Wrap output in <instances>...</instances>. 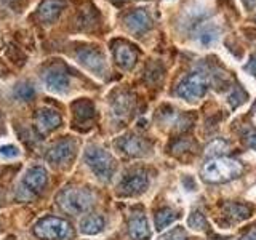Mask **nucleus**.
<instances>
[{
  "instance_id": "f3484780",
  "label": "nucleus",
  "mask_w": 256,
  "mask_h": 240,
  "mask_svg": "<svg viewBox=\"0 0 256 240\" xmlns=\"http://www.w3.org/2000/svg\"><path fill=\"white\" fill-rule=\"evenodd\" d=\"M62 5H64L62 0H45V2L40 5V10H38L40 20H44L48 24L56 21V18H58L62 10Z\"/></svg>"
},
{
  "instance_id": "a878e982",
  "label": "nucleus",
  "mask_w": 256,
  "mask_h": 240,
  "mask_svg": "<svg viewBox=\"0 0 256 240\" xmlns=\"http://www.w3.org/2000/svg\"><path fill=\"white\" fill-rule=\"evenodd\" d=\"M160 240H189V238H188L186 230H184L182 228H174L173 230L166 232L165 236H162Z\"/></svg>"
},
{
  "instance_id": "6ab92c4d",
  "label": "nucleus",
  "mask_w": 256,
  "mask_h": 240,
  "mask_svg": "<svg viewBox=\"0 0 256 240\" xmlns=\"http://www.w3.org/2000/svg\"><path fill=\"white\" fill-rule=\"evenodd\" d=\"M72 110H74V116L78 122H88L92 120L94 116V109L93 104L90 101H78L72 106Z\"/></svg>"
},
{
  "instance_id": "c85d7f7f",
  "label": "nucleus",
  "mask_w": 256,
  "mask_h": 240,
  "mask_svg": "<svg viewBox=\"0 0 256 240\" xmlns=\"http://www.w3.org/2000/svg\"><path fill=\"white\" fill-rule=\"evenodd\" d=\"M244 140L252 149H256V130L254 128H250V130H246L244 133Z\"/></svg>"
},
{
  "instance_id": "423d86ee",
  "label": "nucleus",
  "mask_w": 256,
  "mask_h": 240,
  "mask_svg": "<svg viewBox=\"0 0 256 240\" xmlns=\"http://www.w3.org/2000/svg\"><path fill=\"white\" fill-rule=\"evenodd\" d=\"M148 186H149L148 173L144 170H133V172H128L122 178V181L118 182L117 192H118V196H124V197H134V196L142 194V192L148 189Z\"/></svg>"
},
{
  "instance_id": "bb28decb",
  "label": "nucleus",
  "mask_w": 256,
  "mask_h": 240,
  "mask_svg": "<svg viewBox=\"0 0 256 240\" xmlns=\"http://www.w3.org/2000/svg\"><path fill=\"white\" fill-rule=\"evenodd\" d=\"M245 100H246V94H245V92L242 90V88H236L234 93L229 96V102H230L232 108H237L238 104H242Z\"/></svg>"
},
{
  "instance_id": "4be33fe9",
  "label": "nucleus",
  "mask_w": 256,
  "mask_h": 240,
  "mask_svg": "<svg viewBox=\"0 0 256 240\" xmlns=\"http://www.w3.org/2000/svg\"><path fill=\"white\" fill-rule=\"evenodd\" d=\"M188 224H189V228L196 229V230H204V229L208 228V222L205 220L204 213L198 212V210L192 212V214L189 216V220H188Z\"/></svg>"
},
{
  "instance_id": "ddd939ff",
  "label": "nucleus",
  "mask_w": 256,
  "mask_h": 240,
  "mask_svg": "<svg viewBox=\"0 0 256 240\" xmlns=\"http://www.w3.org/2000/svg\"><path fill=\"white\" fill-rule=\"evenodd\" d=\"M128 234L133 240H149L150 229L146 216L142 213H133L128 220Z\"/></svg>"
},
{
  "instance_id": "c756f323",
  "label": "nucleus",
  "mask_w": 256,
  "mask_h": 240,
  "mask_svg": "<svg viewBox=\"0 0 256 240\" xmlns=\"http://www.w3.org/2000/svg\"><path fill=\"white\" fill-rule=\"evenodd\" d=\"M245 69H246L248 72H250V74H253V76L256 77V54H253V56H252Z\"/></svg>"
},
{
  "instance_id": "2f4dec72",
  "label": "nucleus",
  "mask_w": 256,
  "mask_h": 240,
  "mask_svg": "<svg viewBox=\"0 0 256 240\" xmlns=\"http://www.w3.org/2000/svg\"><path fill=\"white\" fill-rule=\"evenodd\" d=\"M244 4L246 8H254L256 6V0H244Z\"/></svg>"
},
{
  "instance_id": "412c9836",
  "label": "nucleus",
  "mask_w": 256,
  "mask_h": 240,
  "mask_svg": "<svg viewBox=\"0 0 256 240\" xmlns=\"http://www.w3.org/2000/svg\"><path fill=\"white\" fill-rule=\"evenodd\" d=\"M176 220V213L172 210V208L168 206H164L160 208V210L156 212V216H154V221H156V228L158 230L165 229L166 226H170V224Z\"/></svg>"
},
{
  "instance_id": "cd10ccee",
  "label": "nucleus",
  "mask_w": 256,
  "mask_h": 240,
  "mask_svg": "<svg viewBox=\"0 0 256 240\" xmlns=\"http://www.w3.org/2000/svg\"><path fill=\"white\" fill-rule=\"evenodd\" d=\"M226 148H228V144L224 142V141H221V140H216V141H213L210 146L206 148V154L208 156H218V154H221L222 150H226Z\"/></svg>"
},
{
  "instance_id": "5701e85b",
  "label": "nucleus",
  "mask_w": 256,
  "mask_h": 240,
  "mask_svg": "<svg viewBox=\"0 0 256 240\" xmlns=\"http://www.w3.org/2000/svg\"><path fill=\"white\" fill-rule=\"evenodd\" d=\"M34 86L30 84H20L14 88V96L21 101H29L34 98Z\"/></svg>"
},
{
  "instance_id": "20e7f679",
  "label": "nucleus",
  "mask_w": 256,
  "mask_h": 240,
  "mask_svg": "<svg viewBox=\"0 0 256 240\" xmlns=\"http://www.w3.org/2000/svg\"><path fill=\"white\" fill-rule=\"evenodd\" d=\"M34 236L40 240H70L74 237V229L66 220L46 216L36 222Z\"/></svg>"
},
{
  "instance_id": "f8f14e48",
  "label": "nucleus",
  "mask_w": 256,
  "mask_h": 240,
  "mask_svg": "<svg viewBox=\"0 0 256 240\" xmlns=\"http://www.w3.org/2000/svg\"><path fill=\"white\" fill-rule=\"evenodd\" d=\"M61 125V116L53 109H40L36 114V128L40 134H48Z\"/></svg>"
},
{
  "instance_id": "473e14b6",
  "label": "nucleus",
  "mask_w": 256,
  "mask_h": 240,
  "mask_svg": "<svg viewBox=\"0 0 256 240\" xmlns=\"http://www.w3.org/2000/svg\"><path fill=\"white\" fill-rule=\"evenodd\" d=\"M4 205V196H2V192H0V206Z\"/></svg>"
},
{
  "instance_id": "4468645a",
  "label": "nucleus",
  "mask_w": 256,
  "mask_h": 240,
  "mask_svg": "<svg viewBox=\"0 0 256 240\" xmlns=\"http://www.w3.org/2000/svg\"><path fill=\"white\" fill-rule=\"evenodd\" d=\"M125 22L126 28L134 34H142L150 28V16L144 8H138V10H133L126 14Z\"/></svg>"
},
{
  "instance_id": "b1692460",
  "label": "nucleus",
  "mask_w": 256,
  "mask_h": 240,
  "mask_svg": "<svg viewBox=\"0 0 256 240\" xmlns=\"http://www.w3.org/2000/svg\"><path fill=\"white\" fill-rule=\"evenodd\" d=\"M20 156V149L14 146V144H4V146H0V157L2 158H16Z\"/></svg>"
},
{
  "instance_id": "f257e3e1",
  "label": "nucleus",
  "mask_w": 256,
  "mask_h": 240,
  "mask_svg": "<svg viewBox=\"0 0 256 240\" xmlns=\"http://www.w3.org/2000/svg\"><path fill=\"white\" fill-rule=\"evenodd\" d=\"M56 202L62 212L69 214H84L93 206L94 196L85 188L68 186L60 190V194L56 196Z\"/></svg>"
},
{
  "instance_id": "9b49d317",
  "label": "nucleus",
  "mask_w": 256,
  "mask_h": 240,
  "mask_svg": "<svg viewBox=\"0 0 256 240\" xmlns=\"http://www.w3.org/2000/svg\"><path fill=\"white\" fill-rule=\"evenodd\" d=\"M48 184V173L44 166H30L22 176V186H26L32 194L38 196Z\"/></svg>"
},
{
  "instance_id": "39448f33",
  "label": "nucleus",
  "mask_w": 256,
  "mask_h": 240,
  "mask_svg": "<svg viewBox=\"0 0 256 240\" xmlns=\"http://www.w3.org/2000/svg\"><path fill=\"white\" fill-rule=\"evenodd\" d=\"M208 80L202 72H192V74L184 77L178 88H176V94L188 101H196L206 93Z\"/></svg>"
},
{
  "instance_id": "7c9ffc66",
  "label": "nucleus",
  "mask_w": 256,
  "mask_h": 240,
  "mask_svg": "<svg viewBox=\"0 0 256 240\" xmlns=\"http://www.w3.org/2000/svg\"><path fill=\"white\" fill-rule=\"evenodd\" d=\"M240 240H256V226L252 228L248 232H245V234L242 236V238Z\"/></svg>"
},
{
  "instance_id": "f03ea898",
  "label": "nucleus",
  "mask_w": 256,
  "mask_h": 240,
  "mask_svg": "<svg viewBox=\"0 0 256 240\" xmlns=\"http://www.w3.org/2000/svg\"><path fill=\"white\" fill-rule=\"evenodd\" d=\"M244 172L242 164L237 162L234 158L228 157H216L212 158L210 162H206L202 168V176L208 182H228L236 180Z\"/></svg>"
},
{
  "instance_id": "6e6552de",
  "label": "nucleus",
  "mask_w": 256,
  "mask_h": 240,
  "mask_svg": "<svg viewBox=\"0 0 256 240\" xmlns=\"http://www.w3.org/2000/svg\"><path fill=\"white\" fill-rule=\"evenodd\" d=\"M76 142L72 140H61L54 144V146L48 150L46 162L53 166H62L70 164L76 157Z\"/></svg>"
},
{
  "instance_id": "1a4fd4ad",
  "label": "nucleus",
  "mask_w": 256,
  "mask_h": 240,
  "mask_svg": "<svg viewBox=\"0 0 256 240\" xmlns=\"http://www.w3.org/2000/svg\"><path fill=\"white\" fill-rule=\"evenodd\" d=\"M116 146L120 152L128 157H144L149 154V144L136 134H126L116 141Z\"/></svg>"
},
{
  "instance_id": "2eb2a0df",
  "label": "nucleus",
  "mask_w": 256,
  "mask_h": 240,
  "mask_svg": "<svg viewBox=\"0 0 256 240\" xmlns=\"http://www.w3.org/2000/svg\"><path fill=\"white\" fill-rule=\"evenodd\" d=\"M114 58H116V61L120 68L128 70L136 64V60H138V52L126 44H118L114 48Z\"/></svg>"
},
{
  "instance_id": "0eeeda50",
  "label": "nucleus",
  "mask_w": 256,
  "mask_h": 240,
  "mask_svg": "<svg viewBox=\"0 0 256 240\" xmlns=\"http://www.w3.org/2000/svg\"><path fill=\"white\" fill-rule=\"evenodd\" d=\"M42 80L48 92L54 94H64L69 88V76L64 68L61 66H50L44 70Z\"/></svg>"
},
{
  "instance_id": "aec40b11",
  "label": "nucleus",
  "mask_w": 256,
  "mask_h": 240,
  "mask_svg": "<svg viewBox=\"0 0 256 240\" xmlns=\"http://www.w3.org/2000/svg\"><path fill=\"white\" fill-rule=\"evenodd\" d=\"M133 106V101H132V96L122 93L117 96V100H114V104H112V109H114V114L118 117H126L130 114Z\"/></svg>"
},
{
  "instance_id": "a211bd4d",
  "label": "nucleus",
  "mask_w": 256,
  "mask_h": 240,
  "mask_svg": "<svg viewBox=\"0 0 256 240\" xmlns=\"http://www.w3.org/2000/svg\"><path fill=\"white\" fill-rule=\"evenodd\" d=\"M224 213H226L228 218L234 220V221H244L246 218H250L252 214V208L245 205V204H228L224 206Z\"/></svg>"
},
{
  "instance_id": "7ed1b4c3",
  "label": "nucleus",
  "mask_w": 256,
  "mask_h": 240,
  "mask_svg": "<svg viewBox=\"0 0 256 240\" xmlns=\"http://www.w3.org/2000/svg\"><path fill=\"white\" fill-rule=\"evenodd\" d=\"M84 160L86 166L94 173L96 178L101 181H110L112 176L116 173V168H117L116 158L102 148L88 146L84 154Z\"/></svg>"
},
{
  "instance_id": "9d476101",
  "label": "nucleus",
  "mask_w": 256,
  "mask_h": 240,
  "mask_svg": "<svg viewBox=\"0 0 256 240\" xmlns=\"http://www.w3.org/2000/svg\"><path fill=\"white\" fill-rule=\"evenodd\" d=\"M77 61L82 64L85 69L96 76H102L106 72V61H104V56L94 50V48H80L77 52Z\"/></svg>"
},
{
  "instance_id": "393cba45",
  "label": "nucleus",
  "mask_w": 256,
  "mask_h": 240,
  "mask_svg": "<svg viewBox=\"0 0 256 240\" xmlns=\"http://www.w3.org/2000/svg\"><path fill=\"white\" fill-rule=\"evenodd\" d=\"M216 38H218V30L213 28H208L200 32V42L204 45H210V44L216 42Z\"/></svg>"
},
{
  "instance_id": "dca6fc26",
  "label": "nucleus",
  "mask_w": 256,
  "mask_h": 240,
  "mask_svg": "<svg viewBox=\"0 0 256 240\" xmlns=\"http://www.w3.org/2000/svg\"><path fill=\"white\" fill-rule=\"evenodd\" d=\"M78 226L80 232L85 236H98L104 229V218L100 214H85Z\"/></svg>"
}]
</instances>
